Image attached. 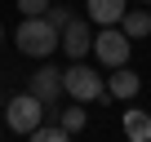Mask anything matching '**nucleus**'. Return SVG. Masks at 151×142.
Listing matches in <instances>:
<instances>
[{
  "label": "nucleus",
  "mask_w": 151,
  "mask_h": 142,
  "mask_svg": "<svg viewBox=\"0 0 151 142\" xmlns=\"http://www.w3.org/2000/svg\"><path fill=\"white\" fill-rule=\"evenodd\" d=\"M120 27H124V36H129V40H142V36H151V14H147V9H138V5H129V9H124V18H120Z\"/></svg>",
  "instance_id": "obj_9"
},
{
  "label": "nucleus",
  "mask_w": 151,
  "mask_h": 142,
  "mask_svg": "<svg viewBox=\"0 0 151 142\" xmlns=\"http://www.w3.org/2000/svg\"><path fill=\"white\" fill-rule=\"evenodd\" d=\"M62 93H71L76 102H98V98H107V80L98 76L93 67H85L80 58H76L62 71Z\"/></svg>",
  "instance_id": "obj_2"
},
{
  "label": "nucleus",
  "mask_w": 151,
  "mask_h": 142,
  "mask_svg": "<svg viewBox=\"0 0 151 142\" xmlns=\"http://www.w3.org/2000/svg\"><path fill=\"white\" fill-rule=\"evenodd\" d=\"M129 49H133V40L124 36V27H102L93 36V53H98L102 67H124L129 62Z\"/></svg>",
  "instance_id": "obj_4"
},
{
  "label": "nucleus",
  "mask_w": 151,
  "mask_h": 142,
  "mask_svg": "<svg viewBox=\"0 0 151 142\" xmlns=\"http://www.w3.org/2000/svg\"><path fill=\"white\" fill-rule=\"evenodd\" d=\"M62 53L76 62V58H85V53H93V31H89V22H80V18H71L67 27H62Z\"/></svg>",
  "instance_id": "obj_5"
},
{
  "label": "nucleus",
  "mask_w": 151,
  "mask_h": 142,
  "mask_svg": "<svg viewBox=\"0 0 151 142\" xmlns=\"http://www.w3.org/2000/svg\"><path fill=\"white\" fill-rule=\"evenodd\" d=\"M27 138H36V142H67L71 133H67L62 124H36V129H31Z\"/></svg>",
  "instance_id": "obj_11"
},
{
  "label": "nucleus",
  "mask_w": 151,
  "mask_h": 142,
  "mask_svg": "<svg viewBox=\"0 0 151 142\" xmlns=\"http://www.w3.org/2000/svg\"><path fill=\"white\" fill-rule=\"evenodd\" d=\"M58 115H62V129H67V133H80V129H85V120H89V115L80 111V102H71V107H67V111H58Z\"/></svg>",
  "instance_id": "obj_12"
},
{
  "label": "nucleus",
  "mask_w": 151,
  "mask_h": 142,
  "mask_svg": "<svg viewBox=\"0 0 151 142\" xmlns=\"http://www.w3.org/2000/svg\"><path fill=\"white\" fill-rule=\"evenodd\" d=\"M133 5H151V0H133Z\"/></svg>",
  "instance_id": "obj_15"
},
{
  "label": "nucleus",
  "mask_w": 151,
  "mask_h": 142,
  "mask_svg": "<svg viewBox=\"0 0 151 142\" xmlns=\"http://www.w3.org/2000/svg\"><path fill=\"white\" fill-rule=\"evenodd\" d=\"M31 93H36V98H40V102L49 107V102H53V98L62 93V71H58V67H49V62L40 58V71L31 76Z\"/></svg>",
  "instance_id": "obj_6"
},
{
  "label": "nucleus",
  "mask_w": 151,
  "mask_h": 142,
  "mask_svg": "<svg viewBox=\"0 0 151 142\" xmlns=\"http://www.w3.org/2000/svg\"><path fill=\"white\" fill-rule=\"evenodd\" d=\"M18 9H22V18H36L49 9V0H18Z\"/></svg>",
  "instance_id": "obj_14"
},
{
  "label": "nucleus",
  "mask_w": 151,
  "mask_h": 142,
  "mask_svg": "<svg viewBox=\"0 0 151 142\" xmlns=\"http://www.w3.org/2000/svg\"><path fill=\"white\" fill-rule=\"evenodd\" d=\"M14 44H18L27 58H49L53 49H62V31H58L45 14H36V18H22V22H18Z\"/></svg>",
  "instance_id": "obj_1"
},
{
  "label": "nucleus",
  "mask_w": 151,
  "mask_h": 142,
  "mask_svg": "<svg viewBox=\"0 0 151 142\" xmlns=\"http://www.w3.org/2000/svg\"><path fill=\"white\" fill-rule=\"evenodd\" d=\"M45 111H49V107L27 89V93H14V98L5 102V124H9L14 133H31V129L45 120Z\"/></svg>",
  "instance_id": "obj_3"
},
{
  "label": "nucleus",
  "mask_w": 151,
  "mask_h": 142,
  "mask_svg": "<svg viewBox=\"0 0 151 142\" xmlns=\"http://www.w3.org/2000/svg\"><path fill=\"white\" fill-rule=\"evenodd\" d=\"M0 40H5V31H0Z\"/></svg>",
  "instance_id": "obj_16"
},
{
  "label": "nucleus",
  "mask_w": 151,
  "mask_h": 142,
  "mask_svg": "<svg viewBox=\"0 0 151 142\" xmlns=\"http://www.w3.org/2000/svg\"><path fill=\"white\" fill-rule=\"evenodd\" d=\"M45 18H49V22H53V27L62 31V27L71 22V9H58V5H49V9H45Z\"/></svg>",
  "instance_id": "obj_13"
},
{
  "label": "nucleus",
  "mask_w": 151,
  "mask_h": 142,
  "mask_svg": "<svg viewBox=\"0 0 151 142\" xmlns=\"http://www.w3.org/2000/svg\"><path fill=\"white\" fill-rule=\"evenodd\" d=\"M138 89H142V76H138V71H129V67H116L111 80H107V98H120V102H129Z\"/></svg>",
  "instance_id": "obj_7"
},
{
  "label": "nucleus",
  "mask_w": 151,
  "mask_h": 142,
  "mask_svg": "<svg viewBox=\"0 0 151 142\" xmlns=\"http://www.w3.org/2000/svg\"><path fill=\"white\" fill-rule=\"evenodd\" d=\"M124 133L133 142H151V115L147 111H124Z\"/></svg>",
  "instance_id": "obj_10"
},
{
  "label": "nucleus",
  "mask_w": 151,
  "mask_h": 142,
  "mask_svg": "<svg viewBox=\"0 0 151 142\" xmlns=\"http://www.w3.org/2000/svg\"><path fill=\"white\" fill-rule=\"evenodd\" d=\"M85 5H89V18H93L98 27H120L129 0H85Z\"/></svg>",
  "instance_id": "obj_8"
}]
</instances>
